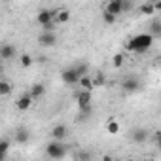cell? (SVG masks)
Segmentation results:
<instances>
[{
    "label": "cell",
    "mask_w": 161,
    "mask_h": 161,
    "mask_svg": "<svg viewBox=\"0 0 161 161\" xmlns=\"http://www.w3.org/2000/svg\"><path fill=\"white\" fill-rule=\"evenodd\" d=\"M152 42H153L152 34H136L125 44V47L129 51H135V53H144V51H148L152 47Z\"/></svg>",
    "instance_id": "obj_1"
},
{
    "label": "cell",
    "mask_w": 161,
    "mask_h": 161,
    "mask_svg": "<svg viewBox=\"0 0 161 161\" xmlns=\"http://www.w3.org/2000/svg\"><path fill=\"white\" fill-rule=\"evenodd\" d=\"M46 153H47L51 159H61V157L66 153V146H64L63 142L53 140V142H49V144L46 146Z\"/></svg>",
    "instance_id": "obj_2"
},
{
    "label": "cell",
    "mask_w": 161,
    "mask_h": 161,
    "mask_svg": "<svg viewBox=\"0 0 161 161\" xmlns=\"http://www.w3.org/2000/svg\"><path fill=\"white\" fill-rule=\"evenodd\" d=\"M61 80H63L66 86H76V84H80V80H82V78L78 76V72L72 66V68H66V70L61 72Z\"/></svg>",
    "instance_id": "obj_3"
},
{
    "label": "cell",
    "mask_w": 161,
    "mask_h": 161,
    "mask_svg": "<svg viewBox=\"0 0 161 161\" xmlns=\"http://www.w3.org/2000/svg\"><path fill=\"white\" fill-rule=\"evenodd\" d=\"M74 97H76V103H78L80 110L91 106V91H78V93H74Z\"/></svg>",
    "instance_id": "obj_4"
},
{
    "label": "cell",
    "mask_w": 161,
    "mask_h": 161,
    "mask_svg": "<svg viewBox=\"0 0 161 161\" xmlns=\"http://www.w3.org/2000/svg\"><path fill=\"white\" fill-rule=\"evenodd\" d=\"M36 21H38V23L42 25V29H44L46 25L55 23V12H51V10H40L38 15H36Z\"/></svg>",
    "instance_id": "obj_5"
},
{
    "label": "cell",
    "mask_w": 161,
    "mask_h": 161,
    "mask_svg": "<svg viewBox=\"0 0 161 161\" xmlns=\"http://www.w3.org/2000/svg\"><path fill=\"white\" fill-rule=\"evenodd\" d=\"M121 89L125 93H136L140 89V82L136 78H125L123 82H121Z\"/></svg>",
    "instance_id": "obj_6"
},
{
    "label": "cell",
    "mask_w": 161,
    "mask_h": 161,
    "mask_svg": "<svg viewBox=\"0 0 161 161\" xmlns=\"http://www.w3.org/2000/svg\"><path fill=\"white\" fill-rule=\"evenodd\" d=\"M104 12H108V14H112V15H121L123 14V0H110V2L106 4V8H104Z\"/></svg>",
    "instance_id": "obj_7"
},
{
    "label": "cell",
    "mask_w": 161,
    "mask_h": 161,
    "mask_svg": "<svg viewBox=\"0 0 161 161\" xmlns=\"http://www.w3.org/2000/svg\"><path fill=\"white\" fill-rule=\"evenodd\" d=\"M66 135H68V129H66L64 123H59V125H55V127L51 129V138L57 140V142H63V140L66 138Z\"/></svg>",
    "instance_id": "obj_8"
},
{
    "label": "cell",
    "mask_w": 161,
    "mask_h": 161,
    "mask_svg": "<svg viewBox=\"0 0 161 161\" xmlns=\"http://www.w3.org/2000/svg\"><path fill=\"white\" fill-rule=\"evenodd\" d=\"M15 106H17V110H21V112L29 110V108L32 106V97H31V93H23V95L17 99Z\"/></svg>",
    "instance_id": "obj_9"
},
{
    "label": "cell",
    "mask_w": 161,
    "mask_h": 161,
    "mask_svg": "<svg viewBox=\"0 0 161 161\" xmlns=\"http://www.w3.org/2000/svg\"><path fill=\"white\" fill-rule=\"evenodd\" d=\"M40 44L42 46H46V47H53L55 44H57V36L53 34V32H44L42 31V34H40Z\"/></svg>",
    "instance_id": "obj_10"
},
{
    "label": "cell",
    "mask_w": 161,
    "mask_h": 161,
    "mask_svg": "<svg viewBox=\"0 0 161 161\" xmlns=\"http://www.w3.org/2000/svg\"><path fill=\"white\" fill-rule=\"evenodd\" d=\"M0 57H2L4 61H10L15 57V46H10V44H4L2 47H0Z\"/></svg>",
    "instance_id": "obj_11"
},
{
    "label": "cell",
    "mask_w": 161,
    "mask_h": 161,
    "mask_svg": "<svg viewBox=\"0 0 161 161\" xmlns=\"http://www.w3.org/2000/svg\"><path fill=\"white\" fill-rule=\"evenodd\" d=\"M29 138H31V133H29V129H27V127H19V129L15 131V142L25 144Z\"/></svg>",
    "instance_id": "obj_12"
},
{
    "label": "cell",
    "mask_w": 161,
    "mask_h": 161,
    "mask_svg": "<svg viewBox=\"0 0 161 161\" xmlns=\"http://www.w3.org/2000/svg\"><path fill=\"white\" fill-rule=\"evenodd\" d=\"M80 87H82V91H93V76H84L82 80H80Z\"/></svg>",
    "instance_id": "obj_13"
},
{
    "label": "cell",
    "mask_w": 161,
    "mask_h": 161,
    "mask_svg": "<svg viewBox=\"0 0 161 161\" xmlns=\"http://www.w3.org/2000/svg\"><path fill=\"white\" fill-rule=\"evenodd\" d=\"M70 19V12L68 10H57L55 12V23L61 25V23H66Z\"/></svg>",
    "instance_id": "obj_14"
},
{
    "label": "cell",
    "mask_w": 161,
    "mask_h": 161,
    "mask_svg": "<svg viewBox=\"0 0 161 161\" xmlns=\"http://www.w3.org/2000/svg\"><path fill=\"white\" fill-rule=\"evenodd\" d=\"M44 91H46V87H44V84H34L32 87H31V97L32 99H38V97H42L44 95Z\"/></svg>",
    "instance_id": "obj_15"
},
{
    "label": "cell",
    "mask_w": 161,
    "mask_h": 161,
    "mask_svg": "<svg viewBox=\"0 0 161 161\" xmlns=\"http://www.w3.org/2000/svg\"><path fill=\"white\" fill-rule=\"evenodd\" d=\"M106 133L108 135H118L119 133V123L116 119H108L106 121Z\"/></svg>",
    "instance_id": "obj_16"
},
{
    "label": "cell",
    "mask_w": 161,
    "mask_h": 161,
    "mask_svg": "<svg viewBox=\"0 0 161 161\" xmlns=\"http://www.w3.org/2000/svg\"><path fill=\"white\" fill-rule=\"evenodd\" d=\"M140 12H142L144 15H155V4H153V2H144V4L140 6Z\"/></svg>",
    "instance_id": "obj_17"
},
{
    "label": "cell",
    "mask_w": 161,
    "mask_h": 161,
    "mask_svg": "<svg viewBox=\"0 0 161 161\" xmlns=\"http://www.w3.org/2000/svg\"><path fill=\"white\" fill-rule=\"evenodd\" d=\"M148 138V131L146 129H136L135 133H133V140L135 142H144Z\"/></svg>",
    "instance_id": "obj_18"
},
{
    "label": "cell",
    "mask_w": 161,
    "mask_h": 161,
    "mask_svg": "<svg viewBox=\"0 0 161 161\" xmlns=\"http://www.w3.org/2000/svg\"><path fill=\"white\" fill-rule=\"evenodd\" d=\"M74 70L78 72V76H80V78L89 76V74H87V72H89V68H87V64H86V63H78V64L74 66Z\"/></svg>",
    "instance_id": "obj_19"
},
{
    "label": "cell",
    "mask_w": 161,
    "mask_h": 161,
    "mask_svg": "<svg viewBox=\"0 0 161 161\" xmlns=\"http://www.w3.org/2000/svg\"><path fill=\"white\" fill-rule=\"evenodd\" d=\"M12 93V84L8 80H0V95H10Z\"/></svg>",
    "instance_id": "obj_20"
},
{
    "label": "cell",
    "mask_w": 161,
    "mask_h": 161,
    "mask_svg": "<svg viewBox=\"0 0 161 161\" xmlns=\"http://www.w3.org/2000/svg\"><path fill=\"white\" fill-rule=\"evenodd\" d=\"M150 31H152V36L161 34V19H152L150 21Z\"/></svg>",
    "instance_id": "obj_21"
},
{
    "label": "cell",
    "mask_w": 161,
    "mask_h": 161,
    "mask_svg": "<svg viewBox=\"0 0 161 161\" xmlns=\"http://www.w3.org/2000/svg\"><path fill=\"white\" fill-rule=\"evenodd\" d=\"M106 84V80H104V74L103 72H97L93 76V86H104Z\"/></svg>",
    "instance_id": "obj_22"
},
{
    "label": "cell",
    "mask_w": 161,
    "mask_h": 161,
    "mask_svg": "<svg viewBox=\"0 0 161 161\" xmlns=\"http://www.w3.org/2000/svg\"><path fill=\"white\" fill-rule=\"evenodd\" d=\"M91 114H93V108H91V106H87V108H84V110H80V116H78V119H80V121H84V119H87Z\"/></svg>",
    "instance_id": "obj_23"
},
{
    "label": "cell",
    "mask_w": 161,
    "mask_h": 161,
    "mask_svg": "<svg viewBox=\"0 0 161 161\" xmlns=\"http://www.w3.org/2000/svg\"><path fill=\"white\" fill-rule=\"evenodd\" d=\"M8 150H10V142H8V138H2V142H0V153L6 157L8 155Z\"/></svg>",
    "instance_id": "obj_24"
},
{
    "label": "cell",
    "mask_w": 161,
    "mask_h": 161,
    "mask_svg": "<svg viewBox=\"0 0 161 161\" xmlns=\"http://www.w3.org/2000/svg\"><path fill=\"white\" fill-rule=\"evenodd\" d=\"M123 61H125V59H123V55H121V53H116V55H114V59H112L114 68H119V66L123 64Z\"/></svg>",
    "instance_id": "obj_25"
},
{
    "label": "cell",
    "mask_w": 161,
    "mask_h": 161,
    "mask_svg": "<svg viewBox=\"0 0 161 161\" xmlns=\"http://www.w3.org/2000/svg\"><path fill=\"white\" fill-rule=\"evenodd\" d=\"M103 21H104L106 25H114V23H116V15H112V14L104 12V14H103Z\"/></svg>",
    "instance_id": "obj_26"
},
{
    "label": "cell",
    "mask_w": 161,
    "mask_h": 161,
    "mask_svg": "<svg viewBox=\"0 0 161 161\" xmlns=\"http://www.w3.org/2000/svg\"><path fill=\"white\" fill-rule=\"evenodd\" d=\"M32 64V59H31V55H21V66H25V68H29Z\"/></svg>",
    "instance_id": "obj_27"
},
{
    "label": "cell",
    "mask_w": 161,
    "mask_h": 161,
    "mask_svg": "<svg viewBox=\"0 0 161 161\" xmlns=\"http://www.w3.org/2000/svg\"><path fill=\"white\" fill-rule=\"evenodd\" d=\"M153 140H155L157 148L161 150V131H155V133H153Z\"/></svg>",
    "instance_id": "obj_28"
},
{
    "label": "cell",
    "mask_w": 161,
    "mask_h": 161,
    "mask_svg": "<svg viewBox=\"0 0 161 161\" xmlns=\"http://www.w3.org/2000/svg\"><path fill=\"white\" fill-rule=\"evenodd\" d=\"M131 10V2H127V0H123V12Z\"/></svg>",
    "instance_id": "obj_29"
},
{
    "label": "cell",
    "mask_w": 161,
    "mask_h": 161,
    "mask_svg": "<svg viewBox=\"0 0 161 161\" xmlns=\"http://www.w3.org/2000/svg\"><path fill=\"white\" fill-rule=\"evenodd\" d=\"M155 4V12H161V0H159V2H153Z\"/></svg>",
    "instance_id": "obj_30"
},
{
    "label": "cell",
    "mask_w": 161,
    "mask_h": 161,
    "mask_svg": "<svg viewBox=\"0 0 161 161\" xmlns=\"http://www.w3.org/2000/svg\"><path fill=\"white\" fill-rule=\"evenodd\" d=\"M80 159H82V161H87V159H89V155H87V153H82V155H80Z\"/></svg>",
    "instance_id": "obj_31"
},
{
    "label": "cell",
    "mask_w": 161,
    "mask_h": 161,
    "mask_svg": "<svg viewBox=\"0 0 161 161\" xmlns=\"http://www.w3.org/2000/svg\"><path fill=\"white\" fill-rule=\"evenodd\" d=\"M103 161H114V159H112L110 155H104V157H103Z\"/></svg>",
    "instance_id": "obj_32"
},
{
    "label": "cell",
    "mask_w": 161,
    "mask_h": 161,
    "mask_svg": "<svg viewBox=\"0 0 161 161\" xmlns=\"http://www.w3.org/2000/svg\"><path fill=\"white\" fill-rule=\"evenodd\" d=\"M127 161H133V159H127Z\"/></svg>",
    "instance_id": "obj_33"
}]
</instances>
